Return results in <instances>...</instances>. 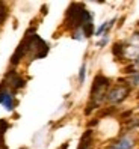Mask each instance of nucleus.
Listing matches in <instances>:
<instances>
[{
	"mask_svg": "<svg viewBox=\"0 0 139 149\" xmlns=\"http://www.w3.org/2000/svg\"><path fill=\"white\" fill-rule=\"evenodd\" d=\"M0 104H2L6 110L14 109V98H12V93L9 91H5V92L0 93Z\"/></svg>",
	"mask_w": 139,
	"mask_h": 149,
	"instance_id": "obj_1",
	"label": "nucleus"
},
{
	"mask_svg": "<svg viewBox=\"0 0 139 149\" xmlns=\"http://www.w3.org/2000/svg\"><path fill=\"white\" fill-rule=\"evenodd\" d=\"M126 93H127V89H124V87H115V89L110 92L109 98H110L112 102H118V101L126 98Z\"/></svg>",
	"mask_w": 139,
	"mask_h": 149,
	"instance_id": "obj_2",
	"label": "nucleus"
},
{
	"mask_svg": "<svg viewBox=\"0 0 139 149\" xmlns=\"http://www.w3.org/2000/svg\"><path fill=\"white\" fill-rule=\"evenodd\" d=\"M130 148H132V140H130L128 137H124V139H121L112 149H130Z\"/></svg>",
	"mask_w": 139,
	"mask_h": 149,
	"instance_id": "obj_3",
	"label": "nucleus"
},
{
	"mask_svg": "<svg viewBox=\"0 0 139 149\" xmlns=\"http://www.w3.org/2000/svg\"><path fill=\"white\" fill-rule=\"evenodd\" d=\"M85 75H86V65L83 63V65H82V68H80V74H79V81H80V83H83Z\"/></svg>",
	"mask_w": 139,
	"mask_h": 149,
	"instance_id": "obj_4",
	"label": "nucleus"
}]
</instances>
